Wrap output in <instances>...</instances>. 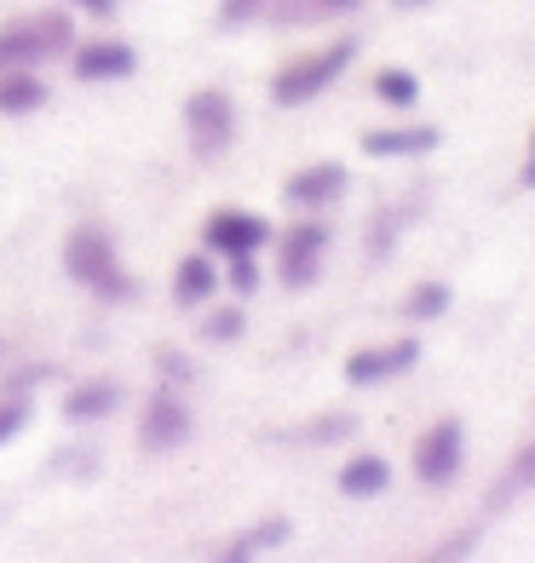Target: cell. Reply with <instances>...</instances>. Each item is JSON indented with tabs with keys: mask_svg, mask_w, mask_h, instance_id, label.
Returning <instances> with one entry per match:
<instances>
[{
	"mask_svg": "<svg viewBox=\"0 0 535 563\" xmlns=\"http://www.w3.org/2000/svg\"><path fill=\"white\" fill-rule=\"evenodd\" d=\"M219 294V271H214V260L208 253H185V260H178V271H173V299L178 305H208Z\"/></svg>",
	"mask_w": 535,
	"mask_h": 563,
	"instance_id": "cell-14",
	"label": "cell"
},
{
	"mask_svg": "<svg viewBox=\"0 0 535 563\" xmlns=\"http://www.w3.org/2000/svg\"><path fill=\"white\" fill-rule=\"evenodd\" d=\"M69 12H87V18H116L121 12V0H64Z\"/></svg>",
	"mask_w": 535,
	"mask_h": 563,
	"instance_id": "cell-26",
	"label": "cell"
},
{
	"mask_svg": "<svg viewBox=\"0 0 535 563\" xmlns=\"http://www.w3.org/2000/svg\"><path fill=\"white\" fill-rule=\"evenodd\" d=\"M64 271H69V282H81L98 299H133L139 294L133 271L121 265V253L110 242V230H98V224H75L64 236Z\"/></svg>",
	"mask_w": 535,
	"mask_h": 563,
	"instance_id": "cell-1",
	"label": "cell"
},
{
	"mask_svg": "<svg viewBox=\"0 0 535 563\" xmlns=\"http://www.w3.org/2000/svg\"><path fill=\"white\" fill-rule=\"evenodd\" d=\"M41 58H46V46L35 41L30 18H18V23H7V30H0V75H12V69H35Z\"/></svg>",
	"mask_w": 535,
	"mask_h": 563,
	"instance_id": "cell-16",
	"label": "cell"
},
{
	"mask_svg": "<svg viewBox=\"0 0 535 563\" xmlns=\"http://www.w3.org/2000/svg\"><path fill=\"white\" fill-rule=\"evenodd\" d=\"M190 443V408L178 391H156L139 415V449L144 454H173Z\"/></svg>",
	"mask_w": 535,
	"mask_h": 563,
	"instance_id": "cell-7",
	"label": "cell"
},
{
	"mask_svg": "<svg viewBox=\"0 0 535 563\" xmlns=\"http://www.w3.org/2000/svg\"><path fill=\"white\" fill-rule=\"evenodd\" d=\"M374 98H380V104H392V110H415V104H421V75H410V69H380V75H374Z\"/></svg>",
	"mask_w": 535,
	"mask_h": 563,
	"instance_id": "cell-18",
	"label": "cell"
},
{
	"mask_svg": "<svg viewBox=\"0 0 535 563\" xmlns=\"http://www.w3.org/2000/svg\"><path fill=\"white\" fill-rule=\"evenodd\" d=\"M69 69L75 81H127L139 69V53L127 41H87V46H69Z\"/></svg>",
	"mask_w": 535,
	"mask_h": 563,
	"instance_id": "cell-9",
	"label": "cell"
},
{
	"mask_svg": "<svg viewBox=\"0 0 535 563\" xmlns=\"http://www.w3.org/2000/svg\"><path fill=\"white\" fill-rule=\"evenodd\" d=\"M518 489H535V443L518 449V460H513V472H506V483H495V489H490V506H506V495H518Z\"/></svg>",
	"mask_w": 535,
	"mask_h": 563,
	"instance_id": "cell-21",
	"label": "cell"
},
{
	"mask_svg": "<svg viewBox=\"0 0 535 563\" xmlns=\"http://www.w3.org/2000/svg\"><path fill=\"white\" fill-rule=\"evenodd\" d=\"M346 190H351L346 162H312V167L288 173V185H283V196L294 208H328V201H340Z\"/></svg>",
	"mask_w": 535,
	"mask_h": 563,
	"instance_id": "cell-10",
	"label": "cell"
},
{
	"mask_svg": "<svg viewBox=\"0 0 535 563\" xmlns=\"http://www.w3.org/2000/svg\"><path fill=\"white\" fill-rule=\"evenodd\" d=\"M421 363V340H380V345H363V351H351L346 356V379L351 386H386V379L397 374H410Z\"/></svg>",
	"mask_w": 535,
	"mask_h": 563,
	"instance_id": "cell-8",
	"label": "cell"
},
{
	"mask_svg": "<svg viewBox=\"0 0 535 563\" xmlns=\"http://www.w3.org/2000/svg\"><path fill=\"white\" fill-rule=\"evenodd\" d=\"M225 282H231L237 294H253V288H260V265H253V260H231V276H225Z\"/></svg>",
	"mask_w": 535,
	"mask_h": 563,
	"instance_id": "cell-24",
	"label": "cell"
},
{
	"mask_svg": "<svg viewBox=\"0 0 535 563\" xmlns=\"http://www.w3.org/2000/svg\"><path fill=\"white\" fill-rule=\"evenodd\" d=\"M449 311V282H415L410 299H403V317L410 322H432Z\"/></svg>",
	"mask_w": 535,
	"mask_h": 563,
	"instance_id": "cell-20",
	"label": "cell"
},
{
	"mask_svg": "<svg viewBox=\"0 0 535 563\" xmlns=\"http://www.w3.org/2000/svg\"><path fill=\"white\" fill-rule=\"evenodd\" d=\"M461 460H467V426L449 415L415 443V477L426 489H444V483H455V472H461Z\"/></svg>",
	"mask_w": 535,
	"mask_h": 563,
	"instance_id": "cell-5",
	"label": "cell"
},
{
	"mask_svg": "<svg viewBox=\"0 0 535 563\" xmlns=\"http://www.w3.org/2000/svg\"><path fill=\"white\" fill-rule=\"evenodd\" d=\"M271 242V219L265 213H248V208H219L201 224V247L225 253V260H253Z\"/></svg>",
	"mask_w": 535,
	"mask_h": 563,
	"instance_id": "cell-4",
	"label": "cell"
},
{
	"mask_svg": "<svg viewBox=\"0 0 535 563\" xmlns=\"http://www.w3.org/2000/svg\"><path fill=\"white\" fill-rule=\"evenodd\" d=\"M351 58H357V41H351V35L317 46V53H299V58H288L283 69L271 75V98H276L283 110L312 104V98H323V92H328V87H335L340 75L351 69Z\"/></svg>",
	"mask_w": 535,
	"mask_h": 563,
	"instance_id": "cell-2",
	"label": "cell"
},
{
	"mask_svg": "<svg viewBox=\"0 0 535 563\" xmlns=\"http://www.w3.org/2000/svg\"><path fill=\"white\" fill-rule=\"evenodd\" d=\"M363 150L380 162L426 156V150H438V126H374V133H363Z\"/></svg>",
	"mask_w": 535,
	"mask_h": 563,
	"instance_id": "cell-12",
	"label": "cell"
},
{
	"mask_svg": "<svg viewBox=\"0 0 535 563\" xmlns=\"http://www.w3.org/2000/svg\"><path fill=\"white\" fill-rule=\"evenodd\" d=\"M363 0H283L271 18L276 23H317V18H340V12H357Z\"/></svg>",
	"mask_w": 535,
	"mask_h": 563,
	"instance_id": "cell-19",
	"label": "cell"
},
{
	"mask_svg": "<svg viewBox=\"0 0 535 563\" xmlns=\"http://www.w3.org/2000/svg\"><path fill=\"white\" fill-rule=\"evenodd\" d=\"M283 541H288V518H260L253 529H242L237 541H225V552L214 563H260V552L283 547Z\"/></svg>",
	"mask_w": 535,
	"mask_h": 563,
	"instance_id": "cell-15",
	"label": "cell"
},
{
	"mask_svg": "<svg viewBox=\"0 0 535 563\" xmlns=\"http://www.w3.org/2000/svg\"><path fill=\"white\" fill-rule=\"evenodd\" d=\"M253 7H260V0H225V23H242V18H253Z\"/></svg>",
	"mask_w": 535,
	"mask_h": 563,
	"instance_id": "cell-27",
	"label": "cell"
},
{
	"mask_svg": "<svg viewBox=\"0 0 535 563\" xmlns=\"http://www.w3.org/2000/svg\"><path fill=\"white\" fill-rule=\"evenodd\" d=\"M185 133H190V150L196 156H225L237 144V104L231 92L219 87H201L185 98Z\"/></svg>",
	"mask_w": 535,
	"mask_h": 563,
	"instance_id": "cell-3",
	"label": "cell"
},
{
	"mask_svg": "<svg viewBox=\"0 0 535 563\" xmlns=\"http://www.w3.org/2000/svg\"><path fill=\"white\" fill-rule=\"evenodd\" d=\"M237 334H242V311H214L208 317V340L225 345V340H237Z\"/></svg>",
	"mask_w": 535,
	"mask_h": 563,
	"instance_id": "cell-23",
	"label": "cell"
},
{
	"mask_svg": "<svg viewBox=\"0 0 535 563\" xmlns=\"http://www.w3.org/2000/svg\"><path fill=\"white\" fill-rule=\"evenodd\" d=\"M46 104V87L35 81V69L0 75V115H35Z\"/></svg>",
	"mask_w": 535,
	"mask_h": 563,
	"instance_id": "cell-17",
	"label": "cell"
},
{
	"mask_svg": "<svg viewBox=\"0 0 535 563\" xmlns=\"http://www.w3.org/2000/svg\"><path fill=\"white\" fill-rule=\"evenodd\" d=\"M392 489V466L380 454H351L346 466H340V495L346 500H374V495H386Z\"/></svg>",
	"mask_w": 535,
	"mask_h": 563,
	"instance_id": "cell-13",
	"label": "cell"
},
{
	"mask_svg": "<svg viewBox=\"0 0 535 563\" xmlns=\"http://www.w3.org/2000/svg\"><path fill=\"white\" fill-rule=\"evenodd\" d=\"M156 363H162V374L173 379V386H185V379H190V363H185V356H178L173 345H162V351H156Z\"/></svg>",
	"mask_w": 535,
	"mask_h": 563,
	"instance_id": "cell-25",
	"label": "cell"
},
{
	"mask_svg": "<svg viewBox=\"0 0 535 563\" xmlns=\"http://www.w3.org/2000/svg\"><path fill=\"white\" fill-rule=\"evenodd\" d=\"M23 426H30V397H7L0 402V449H7Z\"/></svg>",
	"mask_w": 535,
	"mask_h": 563,
	"instance_id": "cell-22",
	"label": "cell"
},
{
	"mask_svg": "<svg viewBox=\"0 0 535 563\" xmlns=\"http://www.w3.org/2000/svg\"><path fill=\"white\" fill-rule=\"evenodd\" d=\"M328 236H335L328 224L305 219V224H294L288 236L276 242V265H283V282H288V288H312V282L323 276V260H328Z\"/></svg>",
	"mask_w": 535,
	"mask_h": 563,
	"instance_id": "cell-6",
	"label": "cell"
},
{
	"mask_svg": "<svg viewBox=\"0 0 535 563\" xmlns=\"http://www.w3.org/2000/svg\"><path fill=\"white\" fill-rule=\"evenodd\" d=\"M524 190H535V133H529V162H524Z\"/></svg>",
	"mask_w": 535,
	"mask_h": 563,
	"instance_id": "cell-28",
	"label": "cell"
},
{
	"mask_svg": "<svg viewBox=\"0 0 535 563\" xmlns=\"http://www.w3.org/2000/svg\"><path fill=\"white\" fill-rule=\"evenodd\" d=\"M116 408H121V386H116V379H81V386L64 391V420H75V426L110 420Z\"/></svg>",
	"mask_w": 535,
	"mask_h": 563,
	"instance_id": "cell-11",
	"label": "cell"
}]
</instances>
